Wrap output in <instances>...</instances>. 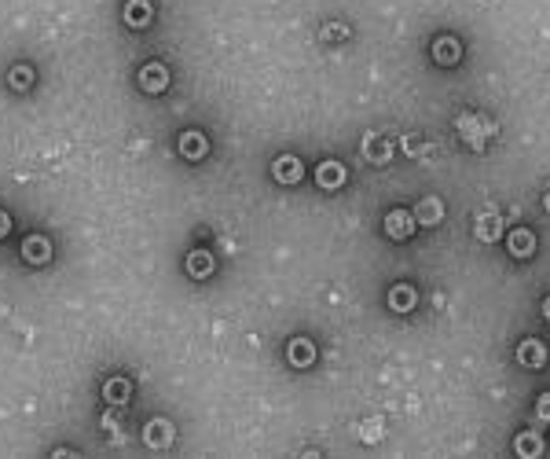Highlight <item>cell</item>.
<instances>
[{
	"instance_id": "3",
	"label": "cell",
	"mask_w": 550,
	"mask_h": 459,
	"mask_svg": "<svg viewBox=\"0 0 550 459\" xmlns=\"http://www.w3.org/2000/svg\"><path fill=\"white\" fill-rule=\"evenodd\" d=\"M143 441H147L151 449H165V444H172V423L169 419H151L147 430H143Z\"/></svg>"
},
{
	"instance_id": "16",
	"label": "cell",
	"mask_w": 550,
	"mask_h": 459,
	"mask_svg": "<svg viewBox=\"0 0 550 459\" xmlns=\"http://www.w3.org/2000/svg\"><path fill=\"white\" fill-rule=\"evenodd\" d=\"M499 232H503V221L496 217V213H484V217L477 221V239L491 242V239H499Z\"/></svg>"
},
{
	"instance_id": "18",
	"label": "cell",
	"mask_w": 550,
	"mask_h": 459,
	"mask_svg": "<svg viewBox=\"0 0 550 459\" xmlns=\"http://www.w3.org/2000/svg\"><path fill=\"white\" fill-rule=\"evenodd\" d=\"M389 305H393L396 312H408L415 305V291L411 286H393V294H389Z\"/></svg>"
},
{
	"instance_id": "1",
	"label": "cell",
	"mask_w": 550,
	"mask_h": 459,
	"mask_svg": "<svg viewBox=\"0 0 550 459\" xmlns=\"http://www.w3.org/2000/svg\"><path fill=\"white\" fill-rule=\"evenodd\" d=\"M364 159H371L374 166H382V162H389V159H393V143H389L385 136H378V133H371V136H364Z\"/></svg>"
},
{
	"instance_id": "10",
	"label": "cell",
	"mask_w": 550,
	"mask_h": 459,
	"mask_svg": "<svg viewBox=\"0 0 550 459\" xmlns=\"http://www.w3.org/2000/svg\"><path fill=\"white\" fill-rule=\"evenodd\" d=\"M125 22L128 26H147L151 22V4L147 0H128L125 4Z\"/></svg>"
},
{
	"instance_id": "12",
	"label": "cell",
	"mask_w": 550,
	"mask_h": 459,
	"mask_svg": "<svg viewBox=\"0 0 550 459\" xmlns=\"http://www.w3.org/2000/svg\"><path fill=\"white\" fill-rule=\"evenodd\" d=\"M440 213H444L440 198H422V203H418V210H415V221H422V224H437V221H440Z\"/></svg>"
},
{
	"instance_id": "6",
	"label": "cell",
	"mask_w": 550,
	"mask_h": 459,
	"mask_svg": "<svg viewBox=\"0 0 550 459\" xmlns=\"http://www.w3.org/2000/svg\"><path fill=\"white\" fill-rule=\"evenodd\" d=\"M22 257H26L30 265H45L48 257H52V242H48L45 235H30V239L22 242Z\"/></svg>"
},
{
	"instance_id": "23",
	"label": "cell",
	"mask_w": 550,
	"mask_h": 459,
	"mask_svg": "<svg viewBox=\"0 0 550 459\" xmlns=\"http://www.w3.org/2000/svg\"><path fill=\"white\" fill-rule=\"evenodd\" d=\"M403 147H408V154H418V140L408 136V140H403Z\"/></svg>"
},
{
	"instance_id": "21",
	"label": "cell",
	"mask_w": 550,
	"mask_h": 459,
	"mask_svg": "<svg viewBox=\"0 0 550 459\" xmlns=\"http://www.w3.org/2000/svg\"><path fill=\"white\" fill-rule=\"evenodd\" d=\"M535 411H540V419H543V423H550V393L540 397V408H535Z\"/></svg>"
},
{
	"instance_id": "5",
	"label": "cell",
	"mask_w": 550,
	"mask_h": 459,
	"mask_svg": "<svg viewBox=\"0 0 550 459\" xmlns=\"http://www.w3.org/2000/svg\"><path fill=\"white\" fill-rule=\"evenodd\" d=\"M385 232L393 235V239H408V235L415 232V217H411L408 210H393V213L385 217Z\"/></svg>"
},
{
	"instance_id": "7",
	"label": "cell",
	"mask_w": 550,
	"mask_h": 459,
	"mask_svg": "<svg viewBox=\"0 0 550 459\" xmlns=\"http://www.w3.org/2000/svg\"><path fill=\"white\" fill-rule=\"evenodd\" d=\"M315 180H320V188H341L345 184V166L341 162H323L315 169Z\"/></svg>"
},
{
	"instance_id": "15",
	"label": "cell",
	"mask_w": 550,
	"mask_h": 459,
	"mask_svg": "<svg viewBox=\"0 0 550 459\" xmlns=\"http://www.w3.org/2000/svg\"><path fill=\"white\" fill-rule=\"evenodd\" d=\"M180 151L187 154V159H202V154H206V136L202 133H184L180 136Z\"/></svg>"
},
{
	"instance_id": "14",
	"label": "cell",
	"mask_w": 550,
	"mask_h": 459,
	"mask_svg": "<svg viewBox=\"0 0 550 459\" xmlns=\"http://www.w3.org/2000/svg\"><path fill=\"white\" fill-rule=\"evenodd\" d=\"M187 272H191V276H198V279H206L209 272H213V257H209L206 250H195L191 257H187Z\"/></svg>"
},
{
	"instance_id": "9",
	"label": "cell",
	"mask_w": 550,
	"mask_h": 459,
	"mask_svg": "<svg viewBox=\"0 0 550 459\" xmlns=\"http://www.w3.org/2000/svg\"><path fill=\"white\" fill-rule=\"evenodd\" d=\"M312 360H315L312 342H309V338H294V342H290V364H294V367H309Z\"/></svg>"
},
{
	"instance_id": "19",
	"label": "cell",
	"mask_w": 550,
	"mask_h": 459,
	"mask_svg": "<svg viewBox=\"0 0 550 459\" xmlns=\"http://www.w3.org/2000/svg\"><path fill=\"white\" fill-rule=\"evenodd\" d=\"M517 452H521V456H540V452H543V437L521 434V437H517Z\"/></svg>"
},
{
	"instance_id": "22",
	"label": "cell",
	"mask_w": 550,
	"mask_h": 459,
	"mask_svg": "<svg viewBox=\"0 0 550 459\" xmlns=\"http://www.w3.org/2000/svg\"><path fill=\"white\" fill-rule=\"evenodd\" d=\"M8 232H11V217H8V213H4V210H0V239H4Z\"/></svg>"
},
{
	"instance_id": "4",
	"label": "cell",
	"mask_w": 550,
	"mask_h": 459,
	"mask_svg": "<svg viewBox=\"0 0 550 459\" xmlns=\"http://www.w3.org/2000/svg\"><path fill=\"white\" fill-rule=\"evenodd\" d=\"M272 173H275V180H283V184H297L301 177H305V169H301V162L294 159V154H283V159H275Z\"/></svg>"
},
{
	"instance_id": "2",
	"label": "cell",
	"mask_w": 550,
	"mask_h": 459,
	"mask_svg": "<svg viewBox=\"0 0 550 459\" xmlns=\"http://www.w3.org/2000/svg\"><path fill=\"white\" fill-rule=\"evenodd\" d=\"M140 85H143V92H162L169 85V70L162 63H147L140 70Z\"/></svg>"
},
{
	"instance_id": "8",
	"label": "cell",
	"mask_w": 550,
	"mask_h": 459,
	"mask_svg": "<svg viewBox=\"0 0 550 459\" xmlns=\"http://www.w3.org/2000/svg\"><path fill=\"white\" fill-rule=\"evenodd\" d=\"M517 360L525 364V367H540V364L547 360V349H543L535 338H528V342H521V349H517Z\"/></svg>"
},
{
	"instance_id": "24",
	"label": "cell",
	"mask_w": 550,
	"mask_h": 459,
	"mask_svg": "<svg viewBox=\"0 0 550 459\" xmlns=\"http://www.w3.org/2000/svg\"><path fill=\"white\" fill-rule=\"evenodd\" d=\"M543 312H547V320H550V298L543 301Z\"/></svg>"
},
{
	"instance_id": "13",
	"label": "cell",
	"mask_w": 550,
	"mask_h": 459,
	"mask_svg": "<svg viewBox=\"0 0 550 459\" xmlns=\"http://www.w3.org/2000/svg\"><path fill=\"white\" fill-rule=\"evenodd\" d=\"M459 52H462V48H459V41H455V37H440L437 45H433V55H437V63H444V66H447V63H455V59H459Z\"/></svg>"
},
{
	"instance_id": "11",
	"label": "cell",
	"mask_w": 550,
	"mask_h": 459,
	"mask_svg": "<svg viewBox=\"0 0 550 459\" xmlns=\"http://www.w3.org/2000/svg\"><path fill=\"white\" fill-rule=\"evenodd\" d=\"M535 250V235L525 232V228H517V232H510V254L514 257H528Z\"/></svg>"
},
{
	"instance_id": "20",
	"label": "cell",
	"mask_w": 550,
	"mask_h": 459,
	"mask_svg": "<svg viewBox=\"0 0 550 459\" xmlns=\"http://www.w3.org/2000/svg\"><path fill=\"white\" fill-rule=\"evenodd\" d=\"M8 81L15 85V89H30V81H34V74H30V66H15L8 74Z\"/></svg>"
},
{
	"instance_id": "17",
	"label": "cell",
	"mask_w": 550,
	"mask_h": 459,
	"mask_svg": "<svg viewBox=\"0 0 550 459\" xmlns=\"http://www.w3.org/2000/svg\"><path fill=\"white\" fill-rule=\"evenodd\" d=\"M103 397L110 400V405H125V400H128V382L125 379H110L103 386Z\"/></svg>"
}]
</instances>
